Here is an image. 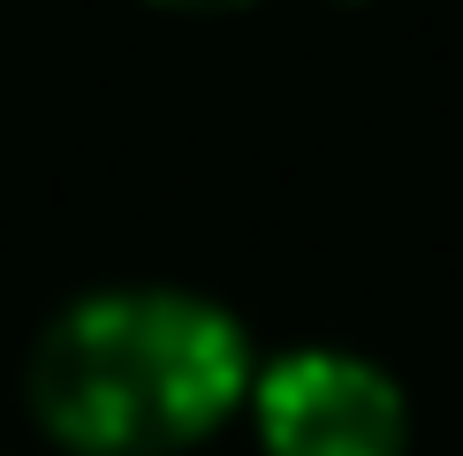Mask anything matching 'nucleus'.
I'll list each match as a JSON object with an SVG mask.
<instances>
[{"instance_id":"7ed1b4c3","label":"nucleus","mask_w":463,"mask_h":456,"mask_svg":"<svg viewBox=\"0 0 463 456\" xmlns=\"http://www.w3.org/2000/svg\"><path fill=\"white\" fill-rule=\"evenodd\" d=\"M152 8H183V15H228V8H250V0H152Z\"/></svg>"},{"instance_id":"f257e3e1","label":"nucleus","mask_w":463,"mask_h":456,"mask_svg":"<svg viewBox=\"0 0 463 456\" xmlns=\"http://www.w3.org/2000/svg\"><path fill=\"white\" fill-rule=\"evenodd\" d=\"M259 350L198 290L129 281L76 297L31 350V411L69 456H183L250 404Z\"/></svg>"},{"instance_id":"f03ea898","label":"nucleus","mask_w":463,"mask_h":456,"mask_svg":"<svg viewBox=\"0 0 463 456\" xmlns=\"http://www.w3.org/2000/svg\"><path fill=\"white\" fill-rule=\"evenodd\" d=\"M250 426L266 456H402L411 404L395 373L357 350H281L250 380Z\"/></svg>"}]
</instances>
